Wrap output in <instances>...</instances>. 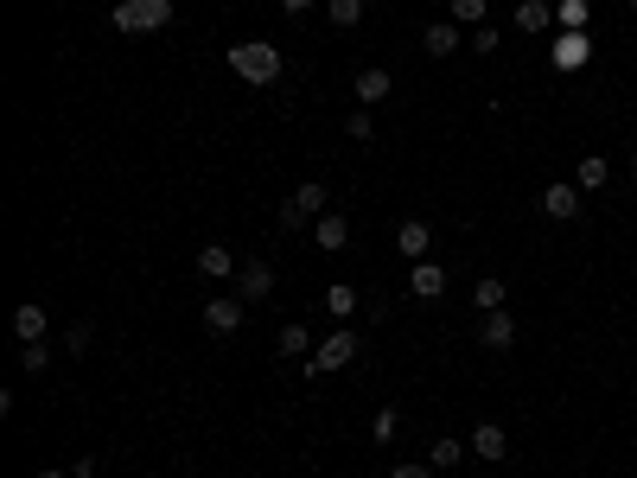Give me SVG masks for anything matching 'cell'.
I'll list each match as a JSON object with an SVG mask.
<instances>
[{
  "label": "cell",
  "instance_id": "6da1fadb",
  "mask_svg": "<svg viewBox=\"0 0 637 478\" xmlns=\"http://www.w3.org/2000/svg\"><path fill=\"white\" fill-rule=\"evenodd\" d=\"M230 71L255 83V90H268L274 77H281V45H268V39H236L230 45Z\"/></svg>",
  "mask_w": 637,
  "mask_h": 478
},
{
  "label": "cell",
  "instance_id": "7a4b0ae2",
  "mask_svg": "<svg viewBox=\"0 0 637 478\" xmlns=\"http://www.w3.org/2000/svg\"><path fill=\"white\" fill-rule=\"evenodd\" d=\"M172 26V0H115V32L141 39V32Z\"/></svg>",
  "mask_w": 637,
  "mask_h": 478
},
{
  "label": "cell",
  "instance_id": "3957f363",
  "mask_svg": "<svg viewBox=\"0 0 637 478\" xmlns=\"http://www.w3.org/2000/svg\"><path fill=\"white\" fill-rule=\"evenodd\" d=\"M325 198H332V192H325V185L319 179H306V185H294V198H287L281 204V230H306V224H319V217H325Z\"/></svg>",
  "mask_w": 637,
  "mask_h": 478
},
{
  "label": "cell",
  "instance_id": "277c9868",
  "mask_svg": "<svg viewBox=\"0 0 637 478\" xmlns=\"http://www.w3.org/2000/svg\"><path fill=\"white\" fill-rule=\"evenodd\" d=\"M357 351H364V338H357L351 326H338L332 338H319V351L306 357V370H313V377H325V370H344V364H357Z\"/></svg>",
  "mask_w": 637,
  "mask_h": 478
},
{
  "label": "cell",
  "instance_id": "5b68a950",
  "mask_svg": "<svg viewBox=\"0 0 637 478\" xmlns=\"http://www.w3.org/2000/svg\"><path fill=\"white\" fill-rule=\"evenodd\" d=\"M580 198H587L580 185H548V192L536 198V211L548 217V224H574V217H580Z\"/></svg>",
  "mask_w": 637,
  "mask_h": 478
},
{
  "label": "cell",
  "instance_id": "8992f818",
  "mask_svg": "<svg viewBox=\"0 0 637 478\" xmlns=\"http://www.w3.org/2000/svg\"><path fill=\"white\" fill-rule=\"evenodd\" d=\"M243 306H249V300H230V294L204 300V332H211V338H230V332H243Z\"/></svg>",
  "mask_w": 637,
  "mask_h": 478
},
{
  "label": "cell",
  "instance_id": "52a82bcc",
  "mask_svg": "<svg viewBox=\"0 0 637 478\" xmlns=\"http://www.w3.org/2000/svg\"><path fill=\"white\" fill-rule=\"evenodd\" d=\"M351 96H357V109H376V102L395 96V77L383 71V64H364V71H357V83H351Z\"/></svg>",
  "mask_w": 637,
  "mask_h": 478
},
{
  "label": "cell",
  "instance_id": "ba28073f",
  "mask_svg": "<svg viewBox=\"0 0 637 478\" xmlns=\"http://www.w3.org/2000/svg\"><path fill=\"white\" fill-rule=\"evenodd\" d=\"M427 249H434V230H427L421 217L395 224V255H408V262H427Z\"/></svg>",
  "mask_w": 637,
  "mask_h": 478
},
{
  "label": "cell",
  "instance_id": "9c48e42d",
  "mask_svg": "<svg viewBox=\"0 0 637 478\" xmlns=\"http://www.w3.org/2000/svg\"><path fill=\"white\" fill-rule=\"evenodd\" d=\"M459 45H466V32H459V20H434V26L421 32V51H427V58H453Z\"/></svg>",
  "mask_w": 637,
  "mask_h": 478
},
{
  "label": "cell",
  "instance_id": "30bf717a",
  "mask_svg": "<svg viewBox=\"0 0 637 478\" xmlns=\"http://www.w3.org/2000/svg\"><path fill=\"white\" fill-rule=\"evenodd\" d=\"M198 275L204 281H230L236 275V249L230 243H198Z\"/></svg>",
  "mask_w": 637,
  "mask_h": 478
},
{
  "label": "cell",
  "instance_id": "8fae6325",
  "mask_svg": "<svg viewBox=\"0 0 637 478\" xmlns=\"http://www.w3.org/2000/svg\"><path fill=\"white\" fill-rule=\"evenodd\" d=\"M548 58H555V71H580V64L593 58V39H587V32H561Z\"/></svg>",
  "mask_w": 637,
  "mask_h": 478
},
{
  "label": "cell",
  "instance_id": "7c38bea8",
  "mask_svg": "<svg viewBox=\"0 0 637 478\" xmlns=\"http://www.w3.org/2000/svg\"><path fill=\"white\" fill-rule=\"evenodd\" d=\"M408 294H415V300H440L446 294V268L440 262H415V268H408Z\"/></svg>",
  "mask_w": 637,
  "mask_h": 478
},
{
  "label": "cell",
  "instance_id": "4fadbf2b",
  "mask_svg": "<svg viewBox=\"0 0 637 478\" xmlns=\"http://www.w3.org/2000/svg\"><path fill=\"white\" fill-rule=\"evenodd\" d=\"M478 345H485V351H510L516 345V319L510 313H485V319H478Z\"/></svg>",
  "mask_w": 637,
  "mask_h": 478
},
{
  "label": "cell",
  "instance_id": "5bb4252c",
  "mask_svg": "<svg viewBox=\"0 0 637 478\" xmlns=\"http://www.w3.org/2000/svg\"><path fill=\"white\" fill-rule=\"evenodd\" d=\"M45 326H51V319H45L39 300H20V306H13V332H20V345H39Z\"/></svg>",
  "mask_w": 637,
  "mask_h": 478
},
{
  "label": "cell",
  "instance_id": "9a60e30c",
  "mask_svg": "<svg viewBox=\"0 0 637 478\" xmlns=\"http://www.w3.org/2000/svg\"><path fill=\"white\" fill-rule=\"evenodd\" d=\"M472 453H478V459H491V466H497V459L510 453V434L497 428V421H478V428H472Z\"/></svg>",
  "mask_w": 637,
  "mask_h": 478
},
{
  "label": "cell",
  "instance_id": "2e32d148",
  "mask_svg": "<svg viewBox=\"0 0 637 478\" xmlns=\"http://www.w3.org/2000/svg\"><path fill=\"white\" fill-rule=\"evenodd\" d=\"M274 294V268L262 262V255H249V262H243V300L255 306V300H268Z\"/></svg>",
  "mask_w": 637,
  "mask_h": 478
},
{
  "label": "cell",
  "instance_id": "e0dca14e",
  "mask_svg": "<svg viewBox=\"0 0 637 478\" xmlns=\"http://www.w3.org/2000/svg\"><path fill=\"white\" fill-rule=\"evenodd\" d=\"M274 351H281V357H313L319 345H313V332H306L300 319H287V326L274 332Z\"/></svg>",
  "mask_w": 637,
  "mask_h": 478
},
{
  "label": "cell",
  "instance_id": "ac0fdd59",
  "mask_svg": "<svg viewBox=\"0 0 637 478\" xmlns=\"http://www.w3.org/2000/svg\"><path fill=\"white\" fill-rule=\"evenodd\" d=\"M313 243H319V249H332V255H338V249H351V224H344L338 211H325L319 224H313Z\"/></svg>",
  "mask_w": 637,
  "mask_h": 478
},
{
  "label": "cell",
  "instance_id": "d6986e66",
  "mask_svg": "<svg viewBox=\"0 0 637 478\" xmlns=\"http://www.w3.org/2000/svg\"><path fill=\"white\" fill-rule=\"evenodd\" d=\"M466 453H472V440H453V434H440L434 447H427V466H434V472H453Z\"/></svg>",
  "mask_w": 637,
  "mask_h": 478
},
{
  "label": "cell",
  "instance_id": "ffe728a7",
  "mask_svg": "<svg viewBox=\"0 0 637 478\" xmlns=\"http://www.w3.org/2000/svg\"><path fill=\"white\" fill-rule=\"evenodd\" d=\"M319 300H325V313H332V319H338V326H344V319H351V313H357V306H364V294H357V287H344V281H332V287H325V294H319Z\"/></svg>",
  "mask_w": 637,
  "mask_h": 478
},
{
  "label": "cell",
  "instance_id": "44dd1931",
  "mask_svg": "<svg viewBox=\"0 0 637 478\" xmlns=\"http://www.w3.org/2000/svg\"><path fill=\"white\" fill-rule=\"evenodd\" d=\"M606 179H612V166H606V153H587V160L574 166V185L580 192H606Z\"/></svg>",
  "mask_w": 637,
  "mask_h": 478
},
{
  "label": "cell",
  "instance_id": "7402d4cb",
  "mask_svg": "<svg viewBox=\"0 0 637 478\" xmlns=\"http://www.w3.org/2000/svg\"><path fill=\"white\" fill-rule=\"evenodd\" d=\"M555 26V7H548V0H523V7H516V32H548Z\"/></svg>",
  "mask_w": 637,
  "mask_h": 478
},
{
  "label": "cell",
  "instance_id": "603a6c76",
  "mask_svg": "<svg viewBox=\"0 0 637 478\" xmlns=\"http://www.w3.org/2000/svg\"><path fill=\"white\" fill-rule=\"evenodd\" d=\"M504 294H510V287L497 281V275H485V281L472 287V306H478V313H504Z\"/></svg>",
  "mask_w": 637,
  "mask_h": 478
},
{
  "label": "cell",
  "instance_id": "cb8c5ba5",
  "mask_svg": "<svg viewBox=\"0 0 637 478\" xmlns=\"http://www.w3.org/2000/svg\"><path fill=\"white\" fill-rule=\"evenodd\" d=\"M325 13H332V26H338V32H351V26H364V13H370V7H364V0H325Z\"/></svg>",
  "mask_w": 637,
  "mask_h": 478
},
{
  "label": "cell",
  "instance_id": "d4e9b609",
  "mask_svg": "<svg viewBox=\"0 0 637 478\" xmlns=\"http://www.w3.org/2000/svg\"><path fill=\"white\" fill-rule=\"evenodd\" d=\"M587 13H593V0H555V20L567 32H587Z\"/></svg>",
  "mask_w": 637,
  "mask_h": 478
},
{
  "label": "cell",
  "instance_id": "484cf974",
  "mask_svg": "<svg viewBox=\"0 0 637 478\" xmlns=\"http://www.w3.org/2000/svg\"><path fill=\"white\" fill-rule=\"evenodd\" d=\"M64 351H71V357H90L96 351V326H90V319H77V326L64 332Z\"/></svg>",
  "mask_w": 637,
  "mask_h": 478
},
{
  "label": "cell",
  "instance_id": "4316f807",
  "mask_svg": "<svg viewBox=\"0 0 637 478\" xmlns=\"http://www.w3.org/2000/svg\"><path fill=\"white\" fill-rule=\"evenodd\" d=\"M446 20H459V26H485V0H446Z\"/></svg>",
  "mask_w": 637,
  "mask_h": 478
},
{
  "label": "cell",
  "instance_id": "83f0119b",
  "mask_svg": "<svg viewBox=\"0 0 637 478\" xmlns=\"http://www.w3.org/2000/svg\"><path fill=\"white\" fill-rule=\"evenodd\" d=\"M344 134H351V141H370V134H376L370 109H351V115H344Z\"/></svg>",
  "mask_w": 637,
  "mask_h": 478
},
{
  "label": "cell",
  "instance_id": "f1b7e54d",
  "mask_svg": "<svg viewBox=\"0 0 637 478\" xmlns=\"http://www.w3.org/2000/svg\"><path fill=\"white\" fill-rule=\"evenodd\" d=\"M466 45L478 51V58H491V51H497V26H472V32H466Z\"/></svg>",
  "mask_w": 637,
  "mask_h": 478
},
{
  "label": "cell",
  "instance_id": "f546056e",
  "mask_svg": "<svg viewBox=\"0 0 637 478\" xmlns=\"http://www.w3.org/2000/svg\"><path fill=\"white\" fill-rule=\"evenodd\" d=\"M20 364L32 370V377H39V370L51 364V345H45V338H39V345H20Z\"/></svg>",
  "mask_w": 637,
  "mask_h": 478
},
{
  "label": "cell",
  "instance_id": "4dcf8cb0",
  "mask_svg": "<svg viewBox=\"0 0 637 478\" xmlns=\"http://www.w3.org/2000/svg\"><path fill=\"white\" fill-rule=\"evenodd\" d=\"M395 428H402V415H395V408H376L370 434H376V440H395Z\"/></svg>",
  "mask_w": 637,
  "mask_h": 478
},
{
  "label": "cell",
  "instance_id": "1f68e13d",
  "mask_svg": "<svg viewBox=\"0 0 637 478\" xmlns=\"http://www.w3.org/2000/svg\"><path fill=\"white\" fill-rule=\"evenodd\" d=\"M389 478H440V472H434V466H427V459H421V466H395Z\"/></svg>",
  "mask_w": 637,
  "mask_h": 478
},
{
  "label": "cell",
  "instance_id": "d6a6232c",
  "mask_svg": "<svg viewBox=\"0 0 637 478\" xmlns=\"http://www.w3.org/2000/svg\"><path fill=\"white\" fill-rule=\"evenodd\" d=\"M71 478H96V453H83L77 466H71Z\"/></svg>",
  "mask_w": 637,
  "mask_h": 478
},
{
  "label": "cell",
  "instance_id": "836d02e7",
  "mask_svg": "<svg viewBox=\"0 0 637 478\" xmlns=\"http://www.w3.org/2000/svg\"><path fill=\"white\" fill-rule=\"evenodd\" d=\"M281 13H294V20H300V13H313V0H281Z\"/></svg>",
  "mask_w": 637,
  "mask_h": 478
},
{
  "label": "cell",
  "instance_id": "e575fe53",
  "mask_svg": "<svg viewBox=\"0 0 637 478\" xmlns=\"http://www.w3.org/2000/svg\"><path fill=\"white\" fill-rule=\"evenodd\" d=\"M39 478H71V472H58V466H45V472H39Z\"/></svg>",
  "mask_w": 637,
  "mask_h": 478
},
{
  "label": "cell",
  "instance_id": "d590c367",
  "mask_svg": "<svg viewBox=\"0 0 637 478\" xmlns=\"http://www.w3.org/2000/svg\"><path fill=\"white\" fill-rule=\"evenodd\" d=\"M631 185H637V153H631Z\"/></svg>",
  "mask_w": 637,
  "mask_h": 478
},
{
  "label": "cell",
  "instance_id": "8d00e7d4",
  "mask_svg": "<svg viewBox=\"0 0 637 478\" xmlns=\"http://www.w3.org/2000/svg\"><path fill=\"white\" fill-rule=\"evenodd\" d=\"M625 7H631V13H637V0H625Z\"/></svg>",
  "mask_w": 637,
  "mask_h": 478
}]
</instances>
